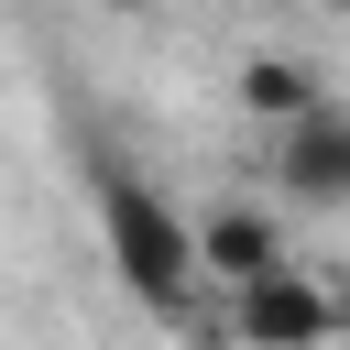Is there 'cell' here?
Returning <instances> with one entry per match:
<instances>
[{
	"mask_svg": "<svg viewBox=\"0 0 350 350\" xmlns=\"http://www.w3.org/2000/svg\"><path fill=\"white\" fill-rule=\"evenodd\" d=\"M197 262H208V284H252V273H273V262H295V252H284V219H273L262 197H230V208L197 219Z\"/></svg>",
	"mask_w": 350,
	"mask_h": 350,
	"instance_id": "obj_4",
	"label": "cell"
},
{
	"mask_svg": "<svg viewBox=\"0 0 350 350\" xmlns=\"http://www.w3.org/2000/svg\"><path fill=\"white\" fill-rule=\"evenodd\" d=\"M273 197L284 208H350V98L273 120Z\"/></svg>",
	"mask_w": 350,
	"mask_h": 350,
	"instance_id": "obj_2",
	"label": "cell"
},
{
	"mask_svg": "<svg viewBox=\"0 0 350 350\" xmlns=\"http://www.w3.org/2000/svg\"><path fill=\"white\" fill-rule=\"evenodd\" d=\"M88 197H98V252H109V273L131 284V306L142 317H186V295H197V219H175V197H153L131 164H88Z\"/></svg>",
	"mask_w": 350,
	"mask_h": 350,
	"instance_id": "obj_1",
	"label": "cell"
},
{
	"mask_svg": "<svg viewBox=\"0 0 350 350\" xmlns=\"http://www.w3.org/2000/svg\"><path fill=\"white\" fill-rule=\"evenodd\" d=\"M230 98H241L252 120H295V109H317L328 88H317V66H306V55H241Z\"/></svg>",
	"mask_w": 350,
	"mask_h": 350,
	"instance_id": "obj_5",
	"label": "cell"
},
{
	"mask_svg": "<svg viewBox=\"0 0 350 350\" xmlns=\"http://www.w3.org/2000/svg\"><path fill=\"white\" fill-rule=\"evenodd\" d=\"M328 11H339V22H350V0H328Z\"/></svg>",
	"mask_w": 350,
	"mask_h": 350,
	"instance_id": "obj_6",
	"label": "cell"
},
{
	"mask_svg": "<svg viewBox=\"0 0 350 350\" xmlns=\"http://www.w3.org/2000/svg\"><path fill=\"white\" fill-rule=\"evenodd\" d=\"M230 328H241V339H262V350H295V339L350 328V295H328V284H306L295 262H273V273L230 284Z\"/></svg>",
	"mask_w": 350,
	"mask_h": 350,
	"instance_id": "obj_3",
	"label": "cell"
}]
</instances>
